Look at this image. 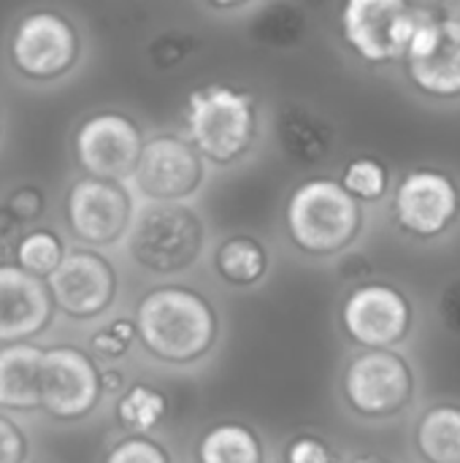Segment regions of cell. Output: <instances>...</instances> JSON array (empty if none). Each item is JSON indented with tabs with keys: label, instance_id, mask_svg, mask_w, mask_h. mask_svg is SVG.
Masks as SVG:
<instances>
[{
	"label": "cell",
	"instance_id": "6da1fadb",
	"mask_svg": "<svg viewBox=\"0 0 460 463\" xmlns=\"http://www.w3.org/2000/svg\"><path fill=\"white\" fill-rule=\"evenodd\" d=\"M141 347L174 366L195 364L217 339V312L206 296L182 285H163L141 296L133 315Z\"/></svg>",
	"mask_w": 460,
	"mask_h": 463
},
{
	"label": "cell",
	"instance_id": "7a4b0ae2",
	"mask_svg": "<svg viewBox=\"0 0 460 463\" xmlns=\"http://www.w3.org/2000/svg\"><path fill=\"white\" fill-rule=\"evenodd\" d=\"M184 130L203 160L217 165L239 160L258 136V106L252 92L230 84H206L190 92Z\"/></svg>",
	"mask_w": 460,
	"mask_h": 463
},
{
	"label": "cell",
	"instance_id": "3957f363",
	"mask_svg": "<svg viewBox=\"0 0 460 463\" xmlns=\"http://www.w3.org/2000/svg\"><path fill=\"white\" fill-rule=\"evenodd\" d=\"M285 225L301 252L336 255L355 241L363 225V209L342 182L317 176L293 190L285 209Z\"/></svg>",
	"mask_w": 460,
	"mask_h": 463
},
{
	"label": "cell",
	"instance_id": "277c9868",
	"mask_svg": "<svg viewBox=\"0 0 460 463\" xmlns=\"http://www.w3.org/2000/svg\"><path fill=\"white\" fill-rule=\"evenodd\" d=\"M125 244L136 266L157 277H171L198 263L206 228L201 214L187 203H144L136 209Z\"/></svg>",
	"mask_w": 460,
	"mask_h": 463
},
{
	"label": "cell",
	"instance_id": "5b68a950",
	"mask_svg": "<svg viewBox=\"0 0 460 463\" xmlns=\"http://www.w3.org/2000/svg\"><path fill=\"white\" fill-rule=\"evenodd\" d=\"M5 57L19 79L30 84H54L76 68L81 57V33L60 8H27L8 30Z\"/></svg>",
	"mask_w": 460,
	"mask_h": 463
},
{
	"label": "cell",
	"instance_id": "8992f818",
	"mask_svg": "<svg viewBox=\"0 0 460 463\" xmlns=\"http://www.w3.org/2000/svg\"><path fill=\"white\" fill-rule=\"evenodd\" d=\"M434 8L404 0H350L339 24L347 46L366 62L382 65L404 60L412 38L428 22Z\"/></svg>",
	"mask_w": 460,
	"mask_h": 463
},
{
	"label": "cell",
	"instance_id": "52a82bcc",
	"mask_svg": "<svg viewBox=\"0 0 460 463\" xmlns=\"http://www.w3.org/2000/svg\"><path fill=\"white\" fill-rule=\"evenodd\" d=\"M62 214L70 236L81 247H114L125 241L130 233L136 217L133 193L122 182L79 176L65 193Z\"/></svg>",
	"mask_w": 460,
	"mask_h": 463
},
{
	"label": "cell",
	"instance_id": "ba28073f",
	"mask_svg": "<svg viewBox=\"0 0 460 463\" xmlns=\"http://www.w3.org/2000/svg\"><path fill=\"white\" fill-rule=\"evenodd\" d=\"M144 136L125 111L103 109L79 122L73 130V157L84 176L127 184L144 152Z\"/></svg>",
	"mask_w": 460,
	"mask_h": 463
},
{
	"label": "cell",
	"instance_id": "9c48e42d",
	"mask_svg": "<svg viewBox=\"0 0 460 463\" xmlns=\"http://www.w3.org/2000/svg\"><path fill=\"white\" fill-rule=\"evenodd\" d=\"M98 361L76 345L43 347L41 361V412L73 423L87 418L103 399Z\"/></svg>",
	"mask_w": 460,
	"mask_h": 463
},
{
	"label": "cell",
	"instance_id": "30bf717a",
	"mask_svg": "<svg viewBox=\"0 0 460 463\" xmlns=\"http://www.w3.org/2000/svg\"><path fill=\"white\" fill-rule=\"evenodd\" d=\"M344 399L361 418L399 415L415 393V374L396 350H363L344 369Z\"/></svg>",
	"mask_w": 460,
	"mask_h": 463
},
{
	"label": "cell",
	"instance_id": "8fae6325",
	"mask_svg": "<svg viewBox=\"0 0 460 463\" xmlns=\"http://www.w3.org/2000/svg\"><path fill=\"white\" fill-rule=\"evenodd\" d=\"M203 179V155L187 141V136L163 133L144 144L130 184L144 203H184L201 190Z\"/></svg>",
	"mask_w": 460,
	"mask_h": 463
},
{
	"label": "cell",
	"instance_id": "7c38bea8",
	"mask_svg": "<svg viewBox=\"0 0 460 463\" xmlns=\"http://www.w3.org/2000/svg\"><path fill=\"white\" fill-rule=\"evenodd\" d=\"M54 309L70 320H98L117 298L119 279L111 260L89 247H68L60 269L46 279Z\"/></svg>",
	"mask_w": 460,
	"mask_h": 463
},
{
	"label": "cell",
	"instance_id": "4fadbf2b",
	"mask_svg": "<svg viewBox=\"0 0 460 463\" xmlns=\"http://www.w3.org/2000/svg\"><path fill=\"white\" fill-rule=\"evenodd\" d=\"M409 298L385 282H366L350 290L342 307L344 334L366 350H393L412 331Z\"/></svg>",
	"mask_w": 460,
	"mask_h": 463
},
{
	"label": "cell",
	"instance_id": "5bb4252c",
	"mask_svg": "<svg viewBox=\"0 0 460 463\" xmlns=\"http://www.w3.org/2000/svg\"><path fill=\"white\" fill-rule=\"evenodd\" d=\"M393 214L399 228L409 236H442L460 214V190L455 179L437 168H415L404 174L393 195Z\"/></svg>",
	"mask_w": 460,
	"mask_h": 463
},
{
	"label": "cell",
	"instance_id": "9a60e30c",
	"mask_svg": "<svg viewBox=\"0 0 460 463\" xmlns=\"http://www.w3.org/2000/svg\"><path fill=\"white\" fill-rule=\"evenodd\" d=\"M412 84L431 98H460V16L434 11L404 57Z\"/></svg>",
	"mask_w": 460,
	"mask_h": 463
},
{
	"label": "cell",
	"instance_id": "2e32d148",
	"mask_svg": "<svg viewBox=\"0 0 460 463\" xmlns=\"http://www.w3.org/2000/svg\"><path fill=\"white\" fill-rule=\"evenodd\" d=\"M54 301L43 279L14 260L0 263V347L30 345L54 320Z\"/></svg>",
	"mask_w": 460,
	"mask_h": 463
},
{
	"label": "cell",
	"instance_id": "e0dca14e",
	"mask_svg": "<svg viewBox=\"0 0 460 463\" xmlns=\"http://www.w3.org/2000/svg\"><path fill=\"white\" fill-rule=\"evenodd\" d=\"M41 345L0 347V412L41 410Z\"/></svg>",
	"mask_w": 460,
	"mask_h": 463
},
{
	"label": "cell",
	"instance_id": "ac0fdd59",
	"mask_svg": "<svg viewBox=\"0 0 460 463\" xmlns=\"http://www.w3.org/2000/svg\"><path fill=\"white\" fill-rule=\"evenodd\" d=\"M415 448L426 463H460L458 404L431 407L415 429Z\"/></svg>",
	"mask_w": 460,
	"mask_h": 463
},
{
	"label": "cell",
	"instance_id": "d6986e66",
	"mask_svg": "<svg viewBox=\"0 0 460 463\" xmlns=\"http://www.w3.org/2000/svg\"><path fill=\"white\" fill-rule=\"evenodd\" d=\"M198 463H263L266 450L260 437L244 426V423H220L211 426L198 448H195Z\"/></svg>",
	"mask_w": 460,
	"mask_h": 463
},
{
	"label": "cell",
	"instance_id": "ffe728a7",
	"mask_svg": "<svg viewBox=\"0 0 460 463\" xmlns=\"http://www.w3.org/2000/svg\"><path fill=\"white\" fill-rule=\"evenodd\" d=\"M214 269L228 285L249 288L266 277L268 252L252 236H228L214 252Z\"/></svg>",
	"mask_w": 460,
	"mask_h": 463
},
{
	"label": "cell",
	"instance_id": "44dd1931",
	"mask_svg": "<svg viewBox=\"0 0 460 463\" xmlns=\"http://www.w3.org/2000/svg\"><path fill=\"white\" fill-rule=\"evenodd\" d=\"M165 412H168V399L146 383L130 385L117 399V407H114L117 423L133 437H149L163 423Z\"/></svg>",
	"mask_w": 460,
	"mask_h": 463
},
{
	"label": "cell",
	"instance_id": "7402d4cb",
	"mask_svg": "<svg viewBox=\"0 0 460 463\" xmlns=\"http://www.w3.org/2000/svg\"><path fill=\"white\" fill-rule=\"evenodd\" d=\"M68 247L52 228H27L14 250V263L38 279H49L65 260Z\"/></svg>",
	"mask_w": 460,
	"mask_h": 463
},
{
	"label": "cell",
	"instance_id": "603a6c76",
	"mask_svg": "<svg viewBox=\"0 0 460 463\" xmlns=\"http://www.w3.org/2000/svg\"><path fill=\"white\" fill-rule=\"evenodd\" d=\"M282 144L290 149L293 157L298 160H320L325 155V149L331 146V133L309 114L304 111H290L287 117H282Z\"/></svg>",
	"mask_w": 460,
	"mask_h": 463
},
{
	"label": "cell",
	"instance_id": "cb8c5ba5",
	"mask_svg": "<svg viewBox=\"0 0 460 463\" xmlns=\"http://www.w3.org/2000/svg\"><path fill=\"white\" fill-rule=\"evenodd\" d=\"M342 184L344 190L358 198V201H382V195L390 187V174L388 168L374 160V157H355L352 163L344 165L342 174Z\"/></svg>",
	"mask_w": 460,
	"mask_h": 463
},
{
	"label": "cell",
	"instance_id": "d4e9b609",
	"mask_svg": "<svg viewBox=\"0 0 460 463\" xmlns=\"http://www.w3.org/2000/svg\"><path fill=\"white\" fill-rule=\"evenodd\" d=\"M133 342H138V331H136V323L127 320V317H117L106 326H98L92 334H89V342H87V353L95 358V361H119L130 353Z\"/></svg>",
	"mask_w": 460,
	"mask_h": 463
},
{
	"label": "cell",
	"instance_id": "484cf974",
	"mask_svg": "<svg viewBox=\"0 0 460 463\" xmlns=\"http://www.w3.org/2000/svg\"><path fill=\"white\" fill-rule=\"evenodd\" d=\"M103 463H174L168 450L152 437H122L106 453Z\"/></svg>",
	"mask_w": 460,
	"mask_h": 463
},
{
	"label": "cell",
	"instance_id": "4316f807",
	"mask_svg": "<svg viewBox=\"0 0 460 463\" xmlns=\"http://www.w3.org/2000/svg\"><path fill=\"white\" fill-rule=\"evenodd\" d=\"M5 209L27 228L30 222H38L46 212V193L38 184H19L5 195Z\"/></svg>",
	"mask_w": 460,
	"mask_h": 463
},
{
	"label": "cell",
	"instance_id": "83f0119b",
	"mask_svg": "<svg viewBox=\"0 0 460 463\" xmlns=\"http://www.w3.org/2000/svg\"><path fill=\"white\" fill-rule=\"evenodd\" d=\"M282 463H336V453L325 439L314 434H298L287 442Z\"/></svg>",
	"mask_w": 460,
	"mask_h": 463
},
{
	"label": "cell",
	"instance_id": "f1b7e54d",
	"mask_svg": "<svg viewBox=\"0 0 460 463\" xmlns=\"http://www.w3.org/2000/svg\"><path fill=\"white\" fill-rule=\"evenodd\" d=\"M27 434L22 431V426L0 412V463H27Z\"/></svg>",
	"mask_w": 460,
	"mask_h": 463
},
{
	"label": "cell",
	"instance_id": "f546056e",
	"mask_svg": "<svg viewBox=\"0 0 460 463\" xmlns=\"http://www.w3.org/2000/svg\"><path fill=\"white\" fill-rule=\"evenodd\" d=\"M24 225L5 209V203L0 201V255H11L14 258V250L19 244V239L24 236Z\"/></svg>",
	"mask_w": 460,
	"mask_h": 463
},
{
	"label": "cell",
	"instance_id": "4dcf8cb0",
	"mask_svg": "<svg viewBox=\"0 0 460 463\" xmlns=\"http://www.w3.org/2000/svg\"><path fill=\"white\" fill-rule=\"evenodd\" d=\"M100 385H103V396H122L127 391L125 385V374L119 369H103L100 372Z\"/></svg>",
	"mask_w": 460,
	"mask_h": 463
},
{
	"label": "cell",
	"instance_id": "1f68e13d",
	"mask_svg": "<svg viewBox=\"0 0 460 463\" xmlns=\"http://www.w3.org/2000/svg\"><path fill=\"white\" fill-rule=\"evenodd\" d=\"M350 463H390V461H382V458H374V456H361V458H352Z\"/></svg>",
	"mask_w": 460,
	"mask_h": 463
}]
</instances>
